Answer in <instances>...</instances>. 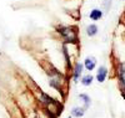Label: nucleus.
<instances>
[{"label":"nucleus","instance_id":"obj_1","mask_svg":"<svg viewBox=\"0 0 125 118\" xmlns=\"http://www.w3.org/2000/svg\"><path fill=\"white\" fill-rule=\"evenodd\" d=\"M61 34L64 35V37L69 41H75L76 39V31L73 30V27H61Z\"/></svg>","mask_w":125,"mask_h":118},{"label":"nucleus","instance_id":"obj_2","mask_svg":"<svg viewBox=\"0 0 125 118\" xmlns=\"http://www.w3.org/2000/svg\"><path fill=\"white\" fill-rule=\"evenodd\" d=\"M95 66H96V60L94 59V57H88V59H85V61H84V67H85L86 70L91 71V70L95 68Z\"/></svg>","mask_w":125,"mask_h":118},{"label":"nucleus","instance_id":"obj_3","mask_svg":"<svg viewBox=\"0 0 125 118\" xmlns=\"http://www.w3.org/2000/svg\"><path fill=\"white\" fill-rule=\"evenodd\" d=\"M106 75H108V70L106 67H100L98 70V73H96V80L99 82H104L106 78Z\"/></svg>","mask_w":125,"mask_h":118},{"label":"nucleus","instance_id":"obj_4","mask_svg":"<svg viewBox=\"0 0 125 118\" xmlns=\"http://www.w3.org/2000/svg\"><path fill=\"white\" fill-rule=\"evenodd\" d=\"M89 16H90V19L94 20V21L100 20V19L103 17V11H101V10H99V9H93L91 11H90V14H89Z\"/></svg>","mask_w":125,"mask_h":118},{"label":"nucleus","instance_id":"obj_5","mask_svg":"<svg viewBox=\"0 0 125 118\" xmlns=\"http://www.w3.org/2000/svg\"><path fill=\"white\" fill-rule=\"evenodd\" d=\"M84 66L81 65V63H76L75 65V68H74V81H78L79 78H80V76H81V73H83V68Z\"/></svg>","mask_w":125,"mask_h":118},{"label":"nucleus","instance_id":"obj_6","mask_svg":"<svg viewBox=\"0 0 125 118\" xmlns=\"http://www.w3.org/2000/svg\"><path fill=\"white\" fill-rule=\"evenodd\" d=\"M84 113H85L84 107H74L71 110V116H74V117H83Z\"/></svg>","mask_w":125,"mask_h":118},{"label":"nucleus","instance_id":"obj_7","mask_svg":"<svg viewBox=\"0 0 125 118\" xmlns=\"http://www.w3.org/2000/svg\"><path fill=\"white\" fill-rule=\"evenodd\" d=\"M86 34L89 35V36H95L96 34H98V26L96 25H89L88 26V29H86Z\"/></svg>","mask_w":125,"mask_h":118},{"label":"nucleus","instance_id":"obj_8","mask_svg":"<svg viewBox=\"0 0 125 118\" xmlns=\"http://www.w3.org/2000/svg\"><path fill=\"white\" fill-rule=\"evenodd\" d=\"M79 98L84 102V108L86 110L88 107L90 106V98H89V96L85 94V93H80V94H79Z\"/></svg>","mask_w":125,"mask_h":118},{"label":"nucleus","instance_id":"obj_9","mask_svg":"<svg viewBox=\"0 0 125 118\" xmlns=\"http://www.w3.org/2000/svg\"><path fill=\"white\" fill-rule=\"evenodd\" d=\"M93 80L94 77L91 76V75H86V76H84L81 78V84H84V86H90L93 83Z\"/></svg>","mask_w":125,"mask_h":118},{"label":"nucleus","instance_id":"obj_10","mask_svg":"<svg viewBox=\"0 0 125 118\" xmlns=\"http://www.w3.org/2000/svg\"><path fill=\"white\" fill-rule=\"evenodd\" d=\"M120 80H121V83H123L124 88H125V67H123L120 70Z\"/></svg>","mask_w":125,"mask_h":118}]
</instances>
